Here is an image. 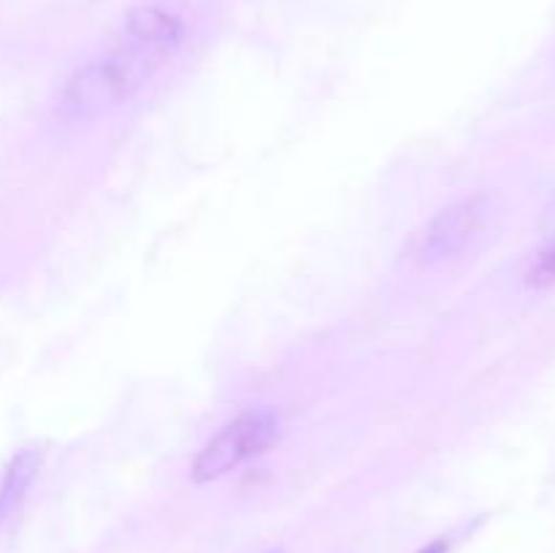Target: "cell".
I'll list each match as a JSON object with an SVG mask.
<instances>
[{"label": "cell", "instance_id": "obj_8", "mask_svg": "<svg viewBox=\"0 0 555 553\" xmlns=\"http://www.w3.org/2000/svg\"><path fill=\"white\" fill-rule=\"evenodd\" d=\"M263 553H287V548H269V551H263Z\"/></svg>", "mask_w": 555, "mask_h": 553}, {"label": "cell", "instance_id": "obj_2", "mask_svg": "<svg viewBox=\"0 0 555 553\" xmlns=\"http://www.w3.org/2000/svg\"><path fill=\"white\" fill-rule=\"evenodd\" d=\"M282 437V417L271 407H253L231 423L220 428L204 448L195 453L190 464V480L204 486V483L220 480L228 472L238 470L247 461L263 455L276 439Z\"/></svg>", "mask_w": 555, "mask_h": 553}, {"label": "cell", "instance_id": "obj_5", "mask_svg": "<svg viewBox=\"0 0 555 553\" xmlns=\"http://www.w3.org/2000/svg\"><path fill=\"white\" fill-rule=\"evenodd\" d=\"M41 466L43 453L38 448H22L11 455L3 475H0V524L22 507L27 491L38 480Z\"/></svg>", "mask_w": 555, "mask_h": 553}, {"label": "cell", "instance_id": "obj_7", "mask_svg": "<svg viewBox=\"0 0 555 553\" xmlns=\"http://www.w3.org/2000/svg\"><path fill=\"white\" fill-rule=\"evenodd\" d=\"M450 545H453V542H450V537H439V540L428 542V545L421 548L417 553H448Z\"/></svg>", "mask_w": 555, "mask_h": 553}, {"label": "cell", "instance_id": "obj_4", "mask_svg": "<svg viewBox=\"0 0 555 553\" xmlns=\"http://www.w3.org/2000/svg\"><path fill=\"white\" fill-rule=\"evenodd\" d=\"M184 33H188V25H184L177 11L168 9V5L152 3L130 11L119 41L139 49L146 57L157 60L163 65L184 41Z\"/></svg>", "mask_w": 555, "mask_h": 553}, {"label": "cell", "instance_id": "obj_3", "mask_svg": "<svg viewBox=\"0 0 555 553\" xmlns=\"http://www.w3.org/2000/svg\"><path fill=\"white\" fill-rule=\"evenodd\" d=\"M502 195L496 190H482V193L466 195L459 204L439 211L431 222L421 231L415 242V260L423 269H437L450 263L461 253L469 249V244L502 215Z\"/></svg>", "mask_w": 555, "mask_h": 553}, {"label": "cell", "instance_id": "obj_6", "mask_svg": "<svg viewBox=\"0 0 555 553\" xmlns=\"http://www.w3.org/2000/svg\"><path fill=\"white\" fill-rule=\"evenodd\" d=\"M529 282L534 287L555 285V236L537 253V258L531 260Z\"/></svg>", "mask_w": 555, "mask_h": 553}, {"label": "cell", "instance_id": "obj_1", "mask_svg": "<svg viewBox=\"0 0 555 553\" xmlns=\"http://www.w3.org/2000/svg\"><path fill=\"white\" fill-rule=\"evenodd\" d=\"M160 68L152 57L141 54L139 49L117 41V47L92 63L81 65L60 92L57 112L68 123H90V119L108 114L119 103L128 101L139 87L152 79Z\"/></svg>", "mask_w": 555, "mask_h": 553}]
</instances>
